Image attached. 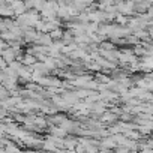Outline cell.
Instances as JSON below:
<instances>
[{
	"label": "cell",
	"instance_id": "obj_1",
	"mask_svg": "<svg viewBox=\"0 0 153 153\" xmlns=\"http://www.w3.org/2000/svg\"><path fill=\"white\" fill-rule=\"evenodd\" d=\"M119 116L116 114V113H113V111H104L102 114H101V120L104 122V123H108V125H113V123H117L119 122Z\"/></svg>",
	"mask_w": 153,
	"mask_h": 153
},
{
	"label": "cell",
	"instance_id": "obj_2",
	"mask_svg": "<svg viewBox=\"0 0 153 153\" xmlns=\"http://www.w3.org/2000/svg\"><path fill=\"white\" fill-rule=\"evenodd\" d=\"M0 17H15L14 9H12V5H9L6 2L0 3Z\"/></svg>",
	"mask_w": 153,
	"mask_h": 153
},
{
	"label": "cell",
	"instance_id": "obj_3",
	"mask_svg": "<svg viewBox=\"0 0 153 153\" xmlns=\"http://www.w3.org/2000/svg\"><path fill=\"white\" fill-rule=\"evenodd\" d=\"M12 9H14V14H15V17H17V15H21V14H24V12L27 11V8H26V3H24V0H15V2L12 3Z\"/></svg>",
	"mask_w": 153,
	"mask_h": 153
},
{
	"label": "cell",
	"instance_id": "obj_4",
	"mask_svg": "<svg viewBox=\"0 0 153 153\" xmlns=\"http://www.w3.org/2000/svg\"><path fill=\"white\" fill-rule=\"evenodd\" d=\"M47 120H48V123H50V125L60 126V125L66 120V116H65V114H51V116H48V117H47Z\"/></svg>",
	"mask_w": 153,
	"mask_h": 153
},
{
	"label": "cell",
	"instance_id": "obj_5",
	"mask_svg": "<svg viewBox=\"0 0 153 153\" xmlns=\"http://www.w3.org/2000/svg\"><path fill=\"white\" fill-rule=\"evenodd\" d=\"M101 146L102 147H105V149H114L116 146H117V141H116V137L113 135V137H102V140H101Z\"/></svg>",
	"mask_w": 153,
	"mask_h": 153
},
{
	"label": "cell",
	"instance_id": "obj_6",
	"mask_svg": "<svg viewBox=\"0 0 153 153\" xmlns=\"http://www.w3.org/2000/svg\"><path fill=\"white\" fill-rule=\"evenodd\" d=\"M21 62H23V65H27V66H33L36 62H39L38 60V57L35 56V54H30V53H26L24 56H23V59H21Z\"/></svg>",
	"mask_w": 153,
	"mask_h": 153
},
{
	"label": "cell",
	"instance_id": "obj_7",
	"mask_svg": "<svg viewBox=\"0 0 153 153\" xmlns=\"http://www.w3.org/2000/svg\"><path fill=\"white\" fill-rule=\"evenodd\" d=\"M50 35H51L53 41L62 39V36H63V29H62V27H56V29H53V30L50 32Z\"/></svg>",
	"mask_w": 153,
	"mask_h": 153
},
{
	"label": "cell",
	"instance_id": "obj_8",
	"mask_svg": "<svg viewBox=\"0 0 153 153\" xmlns=\"http://www.w3.org/2000/svg\"><path fill=\"white\" fill-rule=\"evenodd\" d=\"M99 48H101V50H108V51H111V50H116V44H114L113 41H102L101 45H99Z\"/></svg>",
	"mask_w": 153,
	"mask_h": 153
},
{
	"label": "cell",
	"instance_id": "obj_9",
	"mask_svg": "<svg viewBox=\"0 0 153 153\" xmlns=\"http://www.w3.org/2000/svg\"><path fill=\"white\" fill-rule=\"evenodd\" d=\"M33 2V8L35 9H38L39 12L44 9V6H45V0H32Z\"/></svg>",
	"mask_w": 153,
	"mask_h": 153
},
{
	"label": "cell",
	"instance_id": "obj_10",
	"mask_svg": "<svg viewBox=\"0 0 153 153\" xmlns=\"http://www.w3.org/2000/svg\"><path fill=\"white\" fill-rule=\"evenodd\" d=\"M8 47H9L8 41H5L3 38H0V54H2V51H3L5 48H8Z\"/></svg>",
	"mask_w": 153,
	"mask_h": 153
},
{
	"label": "cell",
	"instance_id": "obj_11",
	"mask_svg": "<svg viewBox=\"0 0 153 153\" xmlns=\"http://www.w3.org/2000/svg\"><path fill=\"white\" fill-rule=\"evenodd\" d=\"M114 2L117 3V2H125V0H114Z\"/></svg>",
	"mask_w": 153,
	"mask_h": 153
}]
</instances>
